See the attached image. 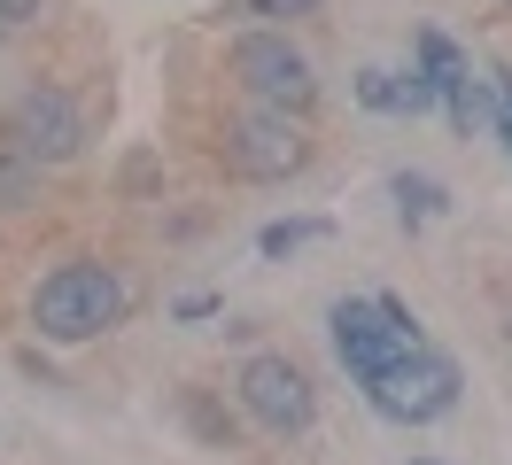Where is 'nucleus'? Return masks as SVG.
Wrapping results in <instances>:
<instances>
[{"mask_svg": "<svg viewBox=\"0 0 512 465\" xmlns=\"http://www.w3.org/2000/svg\"><path fill=\"white\" fill-rule=\"evenodd\" d=\"M497 78V132H505V148H512V70H489Z\"/></svg>", "mask_w": 512, "mask_h": 465, "instance_id": "nucleus-16", "label": "nucleus"}, {"mask_svg": "<svg viewBox=\"0 0 512 465\" xmlns=\"http://www.w3.org/2000/svg\"><path fill=\"white\" fill-rule=\"evenodd\" d=\"M357 101L373 117H396V70H357Z\"/></svg>", "mask_w": 512, "mask_h": 465, "instance_id": "nucleus-13", "label": "nucleus"}, {"mask_svg": "<svg viewBox=\"0 0 512 465\" xmlns=\"http://www.w3.org/2000/svg\"><path fill=\"white\" fill-rule=\"evenodd\" d=\"M326 0H233V16H319Z\"/></svg>", "mask_w": 512, "mask_h": 465, "instance_id": "nucleus-14", "label": "nucleus"}, {"mask_svg": "<svg viewBox=\"0 0 512 465\" xmlns=\"http://www.w3.org/2000/svg\"><path fill=\"white\" fill-rule=\"evenodd\" d=\"M218 155H225V171H233V179L280 186V179H295V171L311 163V140H303V124H295L288 109H256V101H249L241 117L225 124Z\"/></svg>", "mask_w": 512, "mask_h": 465, "instance_id": "nucleus-4", "label": "nucleus"}, {"mask_svg": "<svg viewBox=\"0 0 512 465\" xmlns=\"http://www.w3.org/2000/svg\"><path fill=\"white\" fill-rule=\"evenodd\" d=\"M311 241H334V217H272V225L256 233L264 256H295V248H311Z\"/></svg>", "mask_w": 512, "mask_h": 465, "instance_id": "nucleus-9", "label": "nucleus"}, {"mask_svg": "<svg viewBox=\"0 0 512 465\" xmlns=\"http://www.w3.org/2000/svg\"><path fill=\"white\" fill-rule=\"evenodd\" d=\"M218 295H179V303H171V318H187V326H194V318H218Z\"/></svg>", "mask_w": 512, "mask_h": 465, "instance_id": "nucleus-15", "label": "nucleus"}, {"mask_svg": "<svg viewBox=\"0 0 512 465\" xmlns=\"http://www.w3.org/2000/svg\"><path fill=\"white\" fill-rule=\"evenodd\" d=\"M233 396H241V411H249L264 434H303L319 419V396H311L303 365H295V357H272V349L233 372Z\"/></svg>", "mask_w": 512, "mask_h": 465, "instance_id": "nucleus-7", "label": "nucleus"}, {"mask_svg": "<svg viewBox=\"0 0 512 465\" xmlns=\"http://www.w3.org/2000/svg\"><path fill=\"white\" fill-rule=\"evenodd\" d=\"M412 465H435V458H412Z\"/></svg>", "mask_w": 512, "mask_h": 465, "instance_id": "nucleus-18", "label": "nucleus"}, {"mask_svg": "<svg viewBox=\"0 0 512 465\" xmlns=\"http://www.w3.org/2000/svg\"><path fill=\"white\" fill-rule=\"evenodd\" d=\"M0 24H8V31H24V24H39V0H0Z\"/></svg>", "mask_w": 512, "mask_h": 465, "instance_id": "nucleus-17", "label": "nucleus"}, {"mask_svg": "<svg viewBox=\"0 0 512 465\" xmlns=\"http://www.w3.org/2000/svg\"><path fill=\"white\" fill-rule=\"evenodd\" d=\"M365 403L396 419V427H435L450 403H458V365H450L443 349H412L404 365H388L365 380Z\"/></svg>", "mask_w": 512, "mask_h": 465, "instance_id": "nucleus-5", "label": "nucleus"}, {"mask_svg": "<svg viewBox=\"0 0 512 465\" xmlns=\"http://www.w3.org/2000/svg\"><path fill=\"white\" fill-rule=\"evenodd\" d=\"M32 171H39L32 155L0 140V202H8V210H16V202H32Z\"/></svg>", "mask_w": 512, "mask_h": 465, "instance_id": "nucleus-12", "label": "nucleus"}, {"mask_svg": "<svg viewBox=\"0 0 512 465\" xmlns=\"http://www.w3.org/2000/svg\"><path fill=\"white\" fill-rule=\"evenodd\" d=\"M388 194H396V217H404V233H419V225H435V217L450 210V194L435 179H419V171H396L388 179Z\"/></svg>", "mask_w": 512, "mask_h": 465, "instance_id": "nucleus-8", "label": "nucleus"}, {"mask_svg": "<svg viewBox=\"0 0 512 465\" xmlns=\"http://www.w3.org/2000/svg\"><path fill=\"white\" fill-rule=\"evenodd\" d=\"M225 70L241 78V93H249L256 109H288V117H303V109L319 101L311 55L295 47L288 31H241V39L225 47Z\"/></svg>", "mask_w": 512, "mask_h": 465, "instance_id": "nucleus-3", "label": "nucleus"}, {"mask_svg": "<svg viewBox=\"0 0 512 465\" xmlns=\"http://www.w3.org/2000/svg\"><path fill=\"white\" fill-rule=\"evenodd\" d=\"M489 86H497V78H489ZM489 86H481L474 70H458V78L443 86V109H450V124H458V132H474L481 117H497V109H489Z\"/></svg>", "mask_w": 512, "mask_h": 465, "instance_id": "nucleus-10", "label": "nucleus"}, {"mask_svg": "<svg viewBox=\"0 0 512 465\" xmlns=\"http://www.w3.org/2000/svg\"><path fill=\"white\" fill-rule=\"evenodd\" d=\"M326 334H334V357L350 365V380H373V372L404 365L412 349H427L404 295H350V303L326 310Z\"/></svg>", "mask_w": 512, "mask_h": 465, "instance_id": "nucleus-2", "label": "nucleus"}, {"mask_svg": "<svg viewBox=\"0 0 512 465\" xmlns=\"http://www.w3.org/2000/svg\"><path fill=\"white\" fill-rule=\"evenodd\" d=\"M0 140L24 148L39 171H55V163H70V155L86 148V109H78L63 86H32V93H16V109H8V124H0Z\"/></svg>", "mask_w": 512, "mask_h": 465, "instance_id": "nucleus-6", "label": "nucleus"}, {"mask_svg": "<svg viewBox=\"0 0 512 465\" xmlns=\"http://www.w3.org/2000/svg\"><path fill=\"white\" fill-rule=\"evenodd\" d=\"M412 47H419V70H427V78H435V86H450V78H458V70H466V55H458V47H450L443 31H419Z\"/></svg>", "mask_w": 512, "mask_h": 465, "instance_id": "nucleus-11", "label": "nucleus"}, {"mask_svg": "<svg viewBox=\"0 0 512 465\" xmlns=\"http://www.w3.org/2000/svg\"><path fill=\"white\" fill-rule=\"evenodd\" d=\"M125 303H132V287L109 272V264H63V272L39 279L32 326H39V341H63V349H78V341L109 334V326L125 318Z\"/></svg>", "mask_w": 512, "mask_h": 465, "instance_id": "nucleus-1", "label": "nucleus"}]
</instances>
